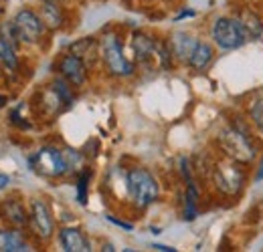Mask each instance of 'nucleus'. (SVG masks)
Listing matches in <instances>:
<instances>
[{
    "label": "nucleus",
    "instance_id": "nucleus-1",
    "mask_svg": "<svg viewBox=\"0 0 263 252\" xmlns=\"http://www.w3.org/2000/svg\"><path fill=\"white\" fill-rule=\"evenodd\" d=\"M217 148L223 152L225 158L239 161L243 165H251L257 159L259 141L253 135V125L247 115H235L223 125L215 135Z\"/></svg>",
    "mask_w": 263,
    "mask_h": 252
},
{
    "label": "nucleus",
    "instance_id": "nucleus-2",
    "mask_svg": "<svg viewBox=\"0 0 263 252\" xmlns=\"http://www.w3.org/2000/svg\"><path fill=\"white\" fill-rule=\"evenodd\" d=\"M211 182L219 194L237 198L241 196V192L245 190V184H247V165L233 161L229 158L219 159L213 163Z\"/></svg>",
    "mask_w": 263,
    "mask_h": 252
},
{
    "label": "nucleus",
    "instance_id": "nucleus-3",
    "mask_svg": "<svg viewBox=\"0 0 263 252\" xmlns=\"http://www.w3.org/2000/svg\"><path fill=\"white\" fill-rule=\"evenodd\" d=\"M126 190H128V198H130L136 210H146L160 196L158 180L152 176V172H148L146 167H140V165L128 170Z\"/></svg>",
    "mask_w": 263,
    "mask_h": 252
},
{
    "label": "nucleus",
    "instance_id": "nucleus-4",
    "mask_svg": "<svg viewBox=\"0 0 263 252\" xmlns=\"http://www.w3.org/2000/svg\"><path fill=\"white\" fill-rule=\"evenodd\" d=\"M99 57L105 65V69L109 71V75L114 77H132L136 67L130 59L124 55V47H122V38L120 34L114 31H105L99 38Z\"/></svg>",
    "mask_w": 263,
    "mask_h": 252
},
{
    "label": "nucleus",
    "instance_id": "nucleus-5",
    "mask_svg": "<svg viewBox=\"0 0 263 252\" xmlns=\"http://www.w3.org/2000/svg\"><path fill=\"white\" fill-rule=\"evenodd\" d=\"M211 38L221 51H237L249 43V36L235 14L217 16L211 25Z\"/></svg>",
    "mask_w": 263,
    "mask_h": 252
},
{
    "label": "nucleus",
    "instance_id": "nucleus-6",
    "mask_svg": "<svg viewBox=\"0 0 263 252\" xmlns=\"http://www.w3.org/2000/svg\"><path fill=\"white\" fill-rule=\"evenodd\" d=\"M31 167H33L39 176L51 178V180L61 178V176H65L67 172H69L63 152L59 148H53V145L41 148L33 158H31Z\"/></svg>",
    "mask_w": 263,
    "mask_h": 252
},
{
    "label": "nucleus",
    "instance_id": "nucleus-7",
    "mask_svg": "<svg viewBox=\"0 0 263 252\" xmlns=\"http://www.w3.org/2000/svg\"><path fill=\"white\" fill-rule=\"evenodd\" d=\"M14 29L18 32V38L21 43H27V45H33V43H39L43 32L47 29V25L43 23L41 14H36L29 8H23L16 12L14 16Z\"/></svg>",
    "mask_w": 263,
    "mask_h": 252
},
{
    "label": "nucleus",
    "instance_id": "nucleus-8",
    "mask_svg": "<svg viewBox=\"0 0 263 252\" xmlns=\"http://www.w3.org/2000/svg\"><path fill=\"white\" fill-rule=\"evenodd\" d=\"M31 226H33L36 238H41L45 242L51 240L55 234V222L51 216V210H49L47 202L41 198H34L31 202Z\"/></svg>",
    "mask_w": 263,
    "mask_h": 252
},
{
    "label": "nucleus",
    "instance_id": "nucleus-9",
    "mask_svg": "<svg viewBox=\"0 0 263 252\" xmlns=\"http://www.w3.org/2000/svg\"><path fill=\"white\" fill-rule=\"evenodd\" d=\"M57 69H59V75L65 81H69L73 87H83L87 81V65L81 57H77L71 51L61 55V59L57 61Z\"/></svg>",
    "mask_w": 263,
    "mask_h": 252
},
{
    "label": "nucleus",
    "instance_id": "nucleus-10",
    "mask_svg": "<svg viewBox=\"0 0 263 252\" xmlns=\"http://www.w3.org/2000/svg\"><path fill=\"white\" fill-rule=\"evenodd\" d=\"M158 45L160 43L154 36H150L148 32L136 31L132 34V51L140 65H148L152 59L158 61Z\"/></svg>",
    "mask_w": 263,
    "mask_h": 252
},
{
    "label": "nucleus",
    "instance_id": "nucleus-11",
    "mask_svg": "<svg viewBox=\"0 0 263 252\" xmlns=\"http://www.w3.org/2000/svg\"><path fill=\"white\" fill-rule=\"evenodd\" d=\"M197 43H198V38L195 34H191V32H186V31L172 32L170 38H168V47H170V53H172L174 61L184 63V65L189 63V59H191V55H193Z\"/></svg>",
    "mask_w": 263,
    "mask_h": 252
},
{
    "label": "nucleus",
    "instance_id": "nucleus-12",
    "mask_svg": "<svg viewBox=\"0 0 263 252\" xmlns=\"http://www.w3.org/2000/svg\"><path fill=\"white\" fill-rule=\"evenodd\" d=\"M0 218L8 222L14 228H23L27 224H31V214L27 212L25 204L21 200H6L0 204Z\"/></svg>",
    "mask_w": 263,
    "mask_h": 252
},
{
    "label": "nucleus",
    "instance_id": "nucleus-13",
    "mask_svg": "<svg viewBox=\"0 0 263 252\" xmlns=\"http://www.w3.org/2000/svg\"><path fill=\"white\" fill-rule=\"evenodd\" d=\"M59 242H61L63 250H67V252L91 250L89 238H87L79 228H73V226H67V228H61V230H59Z\"/></svg>",
    "mask_w": 263,
    "mask_h": 252
},
{
    "label": "nucleus",
    "instance_id": "nucleus-14",
    "mask_svg": "<svg viewBox=\"0 0 263 252\" xmlns=\"http://www.w3.org/2000/svg\"><path fill=\"white\" fill-rule=\"evenodd\" d=\"M235 16L239 18L241 27L245 29L249 40H257L263 34V18L259 16L257 10H253V8H249V6H241V8L235 12Z\"/></svg>",
    "mask_w": 263,
    "mask_h": 252
},
{
    "label": "nucleus",
    "instance_id": "nucleus-15",
    "mask_svg": "<svg viewBox=\"0 0 263 252\" xmlns=\"http://www.w3.org/2000/svg\"><path fill=\"white\" fill-rule=\"evenodd\" d=\"M213 61H215V47H213L211 43L198 38L197 47H195V51H193V55H191V59H189L186 65H189L193 71L202 73V71H206V69L211 67Z\"/></svg>",
    "mask_w": 263,
    "mask_h": 252
},
{
    "label": "nucleus",
    "instance_id": "nucleus-16",
    "mask_svg": "<svg viewBox=\"0 0 263 252\" xmlns=\"http://www.w3.org/2000/svg\"><path fill=\"white\" fill-rule=\"evenodd\" d=\"M29 250V242L21 228H4L0 230V252H23Z\"/></svg>",
    "mask_w": 263,
    "mask_h": 252
},
{
    "label": "nucleus",
    "instance_id": "nucleus-17",
    "mask_svg": "<svg viewBox=\"0 0 263 252\" xmlns=\"http://www.w3.org/2000/svg\"><path fill=\"white\" fill-rule=\"evenodd\" d=\"M71 53H75L77 57H81L85 65L89 67L93 59H98L99 57V40H96L93 36H85V38H79V40H75L73 45H71V49H69Z\"/></svg>",
    "mask_w": 263,
    "mask_h": 252
},
{
    "label": "nucleus",
    "instance_id": "nucleus-18",
    "mask_svg": "<svg viewBox=\"0 0 263 252\" xmlns=\"http://www.w3.org/2000/svg\"><path fill=\"white\" fill-rule=\"evenodd\" d=\"M41 18L43 23L49 27V29H61L63 23H65V14H63V8L61 4H55V2H41Z\"/></svg>",
    "mask_w": 263,
    "mask_h": 252
},
{
    "label": "nucleus",
    "instance_id": "nucleus-19",
    "mask_svg": "<svg viewBox=\"0 0 263 252\" xmlns=\"http://www.w3.org/2000/svg\"><path fill=\"white\" fill-rule=\"evenodd\" d=\"M198 214V188L195 182L186 184V194H184V212L182 218L186 222H193Z\"/></svg>",
    "mask_w": 263,
    "mask_h": 252
},
{
    "label": "nucleus",
    "instance_id": "nucleus-20",
    "mask_svg": "<svg viewBox=\"0 0 263 252\" xmlns=\"http://www.w3.org/2000/svg\"><path fill=\"white\" fill-rule=\"evenodd\" d=\"M245 115L249 117L253 129L263 137V95L249 101V105H247V109H245Z\"/></svg>",
    "mask_w": 263,
    "mask_h": 252
},
{
    "label": "nucleus",
    "instance_id": "nucleus-21",
    "mask_svg": "<svg viewBox=\"0 0 263 252\" xmlns=\"http://www.w3.org/2000/svg\"><path fill=\"white\" fill-rule=\"evenodd\" d=\"M0 63L6 69L14 71L18 67V57H16V47L0 32Z\"/></svg>",
    "mask_w": 263,
    "mask_h": 252
},
{
    "label": "nucleus",
    "instance_id": "nucleus-22",
    "mask_svg": "<svg viewBox=\"0 0 263 252\" xmlns=\"http://www.w3.org/2000/svg\"><path fill=\"white\" fill-rule=\"evenodd\" d=\"M89 178H91L89 170H81V172H79V176H77V202H79L81 206H85V204H87V188H89Z\"/></svg>",
    "mask_w": 263,
    "mask_h": 252
},
{
    "label": "nucleus",
    "instance_id": "nucleus-23",
    "mask_svg": "<svg viewBox=\"0 0 263 252\" xmlns=\"http://www.w3.org/2000/svg\"><path fill=\"white\" fill-rule=\"evenodd\" d=\"M63 156H65V161H67V167H69V172H75V170H79V165H81V154H79L77 150H71V148H67V150H63Z\"/></svg>",
    "mask_w": 263,
    "mask_h": 252
},
{
    "label": "nucleus",
    "instance_id": "nucleus-24",
    "mask_svg": "<svg viewBox=\"0 0 263 252\" xmlns=\"http://www.w3.org/2000/svg\"><path fill=\"white\" fill-rule=\"evenodd\" d=\"M10 117H12V123H14V125L23 127V129H29V127H31V125H29V123H27V121H21L23 117L18 115V111H16V109H14L12 113H10Z\"/></svg>",
    "mask_w": 263,
    "mask_h": 252
},
{
    "label": "nucleus",
    "instance_id": "nucleus-25",
    "mask_svg": "<svg viewBox=\"0 0 263 252\" xmlns=\"http://www.w3.org/2000/svg\"><path fill=\"white\" fill-rule=\"evenodd\" d=\"M107 220L111 222V224H116V226H120V228H126V230H132L134 226H132L130 222H124V220H118V218H114V216H105Z\"/></svg>",
    "mask_w": 263,
    "mask_h": 252
},
{
    "label": "nucleus",
    "instance_id": "nucleus-26",
    "mask_svg": "<svg viewBox=\"0 0 263 252\" xmlns=\"http://www.w3.org/2000/svg\"><path fill=\"white\" fill-rule=\"evenodd\" d=\"M193 16H197V12H195L193 8H189V10H182L180 14H176V16H174V20L178 23V20H182V18H193Z\"/></svg>",
    "mask_w": 263,
    "mask_h": 252
},
{
    "label": "nucleus",
    "instance_id": "nucleus-27",
    "mask_svg": "<svg viewBox=\"0 0 263 252\" xmlns=\"http://www.w3.org/2000/svg\"><path fill=\"white\" fill-rule=\"evenodd\" d=\"M253 180H255V182H261L263 180V158L259 159V163H257V167H255V176H253Z\"/></svg>",
    "mask_w": 263,
    "mask_h": 252
},
{
    "label": "nucleus",
    "instance_id": "nucleus-28",
    "mask_svg": "<svg viewBox=\"0 0 263 252\" xmlns=\"http://www.w3.org/2000/svg\"><path fill=\"white\" fill-rule=\"evenodd\" d=\"M152 248L154 250H162V252H174L176 248H172V246H164V244H152Z\"/></svg>",
    "mask_w": 263,
    "mask_h": 252
},
{
    "label": "nucleus",
    "instance_id": "nucleus-29",
    "mask_svg": "<svg viewBox=\"0 0 263 252\" xmlns=\"http://www.w3.org/2000/svg\"><path fill=\"white\" fill-rule=\"evenodd\" d=\"M8 184H10V178L6 174H0V190H4Z\"/></svg>",
    "mask_w": 263,
    "mask_h": 252
},
{
    "label": "nucleus",
    "instance_id": "nucleus-30",
    "mask_svg": "<svg viewBox=\"0 0 263 252\" xmlns=\"http://www.w3.org/2000/svg\"><path fill=\"white\" fill-rule=\"evenodd\" d=\"M6 101H8V99H6L4 95H0V107H4V105H6Z\"/></svg>",
    "mask_w": 263,
    "mask_h": 252
},
{
    "label": "nucleus",
    "instance_id": "nucleus-31",
    "mask_svg": "<svg viewBox=\"0 0 263 252\" xmlns=\"http://www.w3.org/2000/svg\"><path fill=\"white\" fill-rule=\"evenodd\" d=\"M45 2H55V4H61L63 0H45Z\"/></svg>",
    "mask_w": 263,
    "mask_h": 252
},
{
    "label": "nucleus",
    "instance_id": "nucleus-32",
    "mask_svg": "<svg viewBox=\"0 0 263 252\" xmlns=\"http://www.w3.org/2000/svg\"><path fill=\"white\" fill-rule=\"evenodd\" d=\"M261 2H263V0H261Z\"/></svg>",
    "mask_w": 263,
    "mask_h": 252
}]
</instances>
